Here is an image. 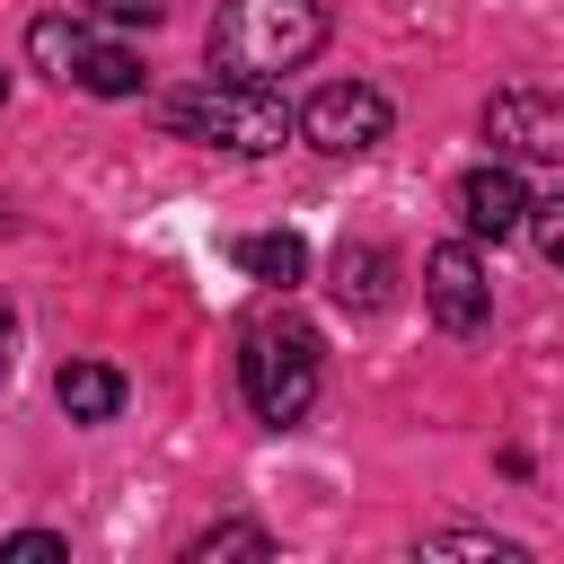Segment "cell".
<instances>
[{"label":"cell","mask_w":564,"mask_h":564,"mask_svg":"<svg viewBox=\"0 0 564 564\" xmlns=\"http://www.w3.org/2000/svg\"><path fill=\"white\" fill-rule=\"evenodd\" d=\"M9 555H26V564H62L70 546H62L53 529H18V538H9Z\"/></svg>","instance_id":"9a60e30c"},{"label":"cell","mask_w":564,"mask_h":564,"mask_svg":"<svg viewBox=\"0 0 564 564\" xmlns=\"http://www.w3.org/2000/svg\"><path fill=\"white\" fill-rule=\"evenodd\" d=\"M458 220H467L476 238H511V229H529V185H520V167H511V159L467 167V176H458Z\"/></svg>","instance_id":"ba28073f"},{"label":"cell","mask_w":564,"mask_h":564,"mask_svg":"<svg viewBox=\"0 0 564 564\" xmlns=\"http://www.w3.org/2000/svg\"><path fill=\"white\" fill-rule=\"evenodd\" d=\"M388 97L370 88V79H326L308 106H300V132L326 150V159H361V150H379L388 141Z\"/></svg>","instance_id":"5b68a950"},{"label":"cell","mask_w":564,"mask_h":564,"mask_svg":"<svg viewBox=\"0 0 564 564\" xmlns=\"http://www.w3.org/2000/svg\"><path fill=\"white\" fill-rule=\"evenodd\" d=\"M194 564H220V555H247V564H273V529H256V520H229V529H203L194 546H185Z\"/></svg>","instance_id":"7c38bea8"},{"label":"cell","mask_w":564,"mask_h":564,"mask_svg":"<svg viewBox=\"0 0 564 564\" xmlns=\"http://www.w3.org/2000/svg\"><path fill=\"white\" fill-rule=\"evenodd\" d=\"M0 97H9V79H0Z\"/></svg>","instance_id":"ac0fdd59"},{"label":"cell","mask_w":564,"mask_h":564,"mask_svg":"<svg viewBox=\"0 0 564 564\" xmlns=\"http://www.w3.org/2000/svg\"><path fill=\"white\" fill-rule=\"evenodd\" d=\"M529 238H538V256L564 273V194H546V203H529Z\"/></svg>","instance_id":"5bb4252c"},{"label":"cell","mask_w":564,"mask_h":564,"mask_svg":"<svg viewBox=\"0 0 564 564\" xmlns=\"http://www.w3.org/2000/svg\"><path fill=\"white\" fill-rule=\"evenodd\" d=\"M53 397H62V414H70V423H106V414L123 405V379H115L106 361H70V370L53 379Z\"/></svg>","instance_id":"9c48e42d"},{"label":"cell","mask_w":564,"mask_h":564,"mask_svg":"<svg viewBox=\"0 0 564 564\" xmlns=\"http://www.w3.org/2000/svg\"><path fill=\"white\" fill-rule=\"evenodd\" d=\"M9 344H18V317H9V300H0V379H9V361H18Z\"/></svg>","instance_id":"e0dca14e"},{"label":"cell","mask_w":564,"mask_h":564,"mask_svg":"<svg viewBox=\"0 0 564 564\" xmlns=\"http://www.w3.org/2000/svg\"><path fill=\"white\" fill-rule=\"evenodd\" d=\"M317 44H326V9L317 0H220V18H212V62L229 79L300 70Z\"/></svg>","instance_id":"7a4b0ae2"},{"label":"cell","mask_w":564,"mask_h":564,"mask_svg":"<svg viewBox=\"0 0 564 564\" xmlns=\"http://www.w3.org/2000/svg\"><path fill=\"white\" fill-rule=\"evenodd\" d=\"M485 141L502 159H555L564 167V97L555 88H502V97H485Z\"/></svg>","instance_id":"8992f818"},{"label":"cell","mask_w":564,"mask_h":564,"mask_svg":"<svg viewBox=\"0 0 564 564\" xmlns=\"http://www.w3.org/2000/svg\"><path fill=\"white\" fill-rule=\"evenodd\" d=\"M70 9H97V18H115V26H150V18H159V0H70Z\"/></svg>","instance_id":"2e32d148"},{"label":"cell","mask_w":564,"mask_h":564,"mask_svg":"<svg viewBox=\"0 0 564 564\" xmlns=\"http://www.w3.org/2000/svg\"><path fill=\"white\" fill-rule=\"evenodd\" d=\"M238 264H247L256 282H282V291H291V282L308 273V247H300L291 229H264V238H238Z\"/></svg>","instance_id":"8fae6325"},{"label":"cell","mask_w":564,"mask_h":564,"mask_svg":"<svg viewBox=\"0 0 564 564\" xmlns=\"http://www.w3.org/2000/svg\"><path fill=\"white\" fill-rule=\"evenodd\" d=\"M26 53H35V70H53V79H70V88H88V97H141V79H150L132 44L88 35L79 18H35V26H26Z\"/></svg>","instance_id":"277c9868"},{"label":"cell","mask_w":564,"mask_h":564,"mask_svg":"<svg viewBox=\"0 0 564 564\" xmlns=\"http://www.w3.org/2000/svg\"><path fill=\"white\" fill-rule=\"evenodd\" d=\"M423 300H432V317H441L449 335H485L494 282H485L476 247H432V256H423Z\"/></svg>","instance_id":"52a82bcc"},{"label":"cell","mask_w":564,"mask_h":564,"mask_svg":"<svg viewBox=\"0 0 564 564\" xmlns=\"http://www.w3.org/2000/svg\"><path fill=\"white\" fill-rule=\"evenodd\" d=\"M335 300H344L352 317L388 308V256H379V247H335Z\"/></svg>","instance_id":"30bf717a"},{"label":"cell","mask_w":564,"mask_h":564,"mask_svg":"<svg viewBox=\"0 0 564 564\" xmlns=\"http://www.w3.org/2000/svg\"><path fill=\"white\" fill-rule=\"evenodd\" d=\"M159 123L176 141H212V150H238V159H264V150H282L300 132V115L264 79H229V70H212L194 88H167L159 97Z\"/></svg>","instance_id":"6da1fadb"},{"label":"cell","mask_w":564,"mask_h":564,"mask_svg":"<svg viewBox=\"0 0 564 564\" xmlns=\"http://www.w3.org/2000/svg\"><path fill=\"white\" fill-rule=\"evenodd\" d=\"M423 555H494V564H520V546L511 538H485V529H441V538H423Z\"/></svg>","instance_id":"4fadbf2b"},{"label":"cell","mask_w":564,"mask_h":564,"mask_svg":"<svg viewBox=\"0 0 564 564\" xmlns=\"http://www.w3.org/2000/svg\"><path fill=\"white\" fill-rule=\"evenodd\" d=\"M317 370H326V344H317V326H300V317H264V326H247V352H238V388H247V405H256V423H300L308 405H317Z\"/></svg>","instance_id":"3957f363"}]
</instances>
